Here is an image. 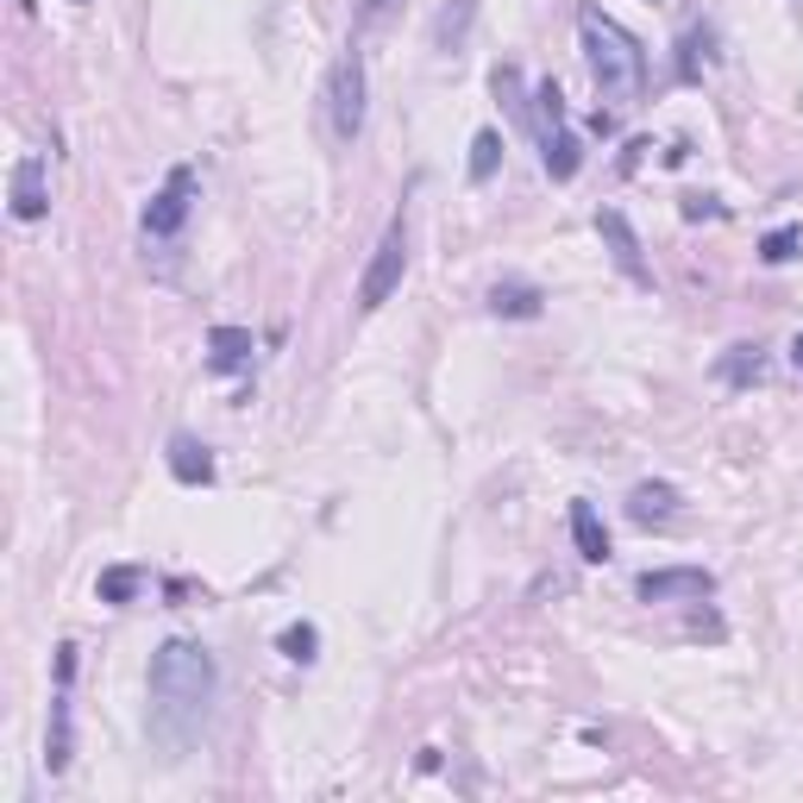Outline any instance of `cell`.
<instances>
[{
  "mask_svg": "<svg viewBox=\"0 0 803 803\" xmlns=\"http://www.w3.org/2000/svg\"><path fill=\"white\" fill-rule=\"evenodd\" d=\"M502 164V132H478L471 138V182H490Z\"/></svg>",
  "mask_w": 803,
  "mask_h": 803,
  "instance_id": "22",
  "label": "cell"
},
{
  "mask_svg": "<svg viewBox=\"0 0 803 803\" xmlns=\"http://www.w3.org/2000/svg\"><path fill=\"white\" fill-rule=\"evenodd\" d=\"M628 515L640 527L672 522V515H678V490H672V483H634V490H628Z\"/></svg>",
  "mask_w": 803,
  "mask_h": 803,
  "instance_id": "12",
  "label": "cell"
},
{
  "mask_svg": "<svg viewBox=\"0 0 803 803\" xmlns=\"http://www.w3.org/2000/svg\"><path fill=\"white\" fill-rule=\"evenodd\" d=\"M170 478L189 483V490L214 483V453H208L196 434H176V439H170Z\"/></svg>",
  "mask_w": 803,
  "mask_h": 803,
  "instance_id": "10",
  "label": "cell"
},
{
  "mask_svg": "<svg viewBox=\"0 0 803 803\" xmlns=\"http://www.w3.org/2000/svg\"><path fill=\"white\" fill-rule=\"evenodd\" d=\"M365 57L358 51H339L333 57V69H326V132L339 138V145H358V132H365Z\"/></svg>",
  "mask_w": 803,
  "mask_h": 803,
  "instance_id": "3",
  "label": "cell"
},
{
  "mask_svg": "<svg viewBox=\"0 0 803 803\" xmlns=\"http://www.w3.org/2000/svg\"><path fill=\"white\" fill-rule=\"evenodd\" d=\"M578 32H584V64L596 76V94L615 101V108H634L640 101V82H647V51H640V38L622 32L603 7H584L578 13Z\"/></svg>",
  "mask_w": 803,
  "mask_h": 803,
  "instance_id": "2",
  "label": "cell"
},
{
  "mask_svg": "<svg viewBox=\"0 0 803 803\" xmlns=\"http://www.w3.org/2000/svg\"><path fill=\"white\" fill-rule=\"evenodd\" d=\"M32 7H38V0H20V13H32Z\"/></svg>",
  "mask_w": 803,
  "mask_h": 803,
  "instance_id": "27",
  "label": "cell"
},
{
  "mask_svg": "<svg viewBox=\"0 0 803 803\" xmlns=\"http://www.w3.org/2000/svg\"><path fill=\"white\" fill-rule=\"evenodd\" d=\"M490 314L497 321H534L540 314V289L534 282H497L490 289Z\"/></svg>",
  "mask_w": 803,
  "mask_h": 803,
  "instance_id": "15",
  "label": "cell"
},
{
  "mask_svg": "<svg viewBox=\"0 0 803 803\" xmlns=\"http://www.w3.org/2000/svg\"><path fill=\"white\" fill-rule=\"evenodd\" d=\"M220 691V666L201 640H164L152 653V728L164 747H189Z\"/></svg>",
  "mask_w": 803,
  "mask_h": 803,
  "instance_id": "1",
  "label": "cell"
},
{
  "mask_svg": "<svg viewBox=\"0 0 803 803\" xmlns=\"http://www.w3.org/2000/svg\"><path fill=\"white\" fill-rule=\"evenodd\" d=\"M395 7H402V0H352V25H358V32H377V25L395 20Z\"/></svg>",
  "mask_w": 803,
  "mask_h": 803,
  "instance_id": "24",
  "label": "cell"
},
{
  "mask_svg": "<svg viewBox=\"0 0 803 803\" xmlns=\"http://www.w3.org/2000/svg\"><path fill=\"white\" fill-rule=\"evenodd\" d=\"M490 88H497V101H509V113H515V120H527V113H534V101H522V69H515V64H497Z\"/></svg>",
  "mask_w": 803,
  "mask_h": 803,
  "instance_id": "21",
  "label": "cell"
},
{
  "mask_svg": "<svg viewBox=\"0 0 803 803\" xmlns=\"http://www.w3.org/2000/svg\"><path fill=\"white\" fill-rule=\"evenodd\" d=\"M69 678H76V640L57 647V696H51V735H44V772H69L76 754V710H69Z\"/></svg>",
  "mask_w": 803,
  "mask_h": 803,
  "instance_id": "5",
  "label": "cell"
},
{
  "mask_svg": "<svg viewBox=\"0 0 803 803\" xmlns=\"http://www.w3.org/2000/svg\"><path fill=\"white\" fill-rule=\"evenodd\" d=\"M716 377L722 383H735V390H754L766 377V352L760 346H728L722 352V365H716Z\"/></svg>",
  "mask_w": 803,
  "mask_h": 803,
  "instance_id": "16",
  "label": "cell"
},
{
  "mask_svg": "<svg viewBox=\"0 0 803 803\" xmlns=\"http://www.w3.org/2000/svg\"><path fill=\"white\" fill-rule=\"evenodd\" d=\"M710 590H716V578L703 565H666V571H640L634 578L640 603H703Z\"/></svg>",
  "mask_w": 803,
  "mask_h": 803,
  "instance_id": "7",
  "label": "cell"
},
{
  "mask_svg": "<svg viewBox=\"0 0 803 803\" xmlns=\"http://www.w3.org/2000/svg\"><path fill=\"white\" fill-rule=\"evenodd\" d=\"M402 270H409V220L390 214L383 239H377V252H370V264H365V277H358V308L377 314V308L402 289Z\"/></svg>",
  "mask_w": 803,
  "mask_h": 803,
  "instance_id": "4",
  "label": "cell"
},
{
  "mask_svg": "<svg viewBox=\"0 0 803 803\" xmlns=\"http://www.w3.org/2000/svg\"><path fill=\"white\" fill-rule=\"evenodd\" d=\"M138 584H145V571H138V565H108V571H101V584H94V596L120 609V603L138 596Z\"/></svg>",
  "mask_w": 803,
  "mask_h": 803,
  "instance_id": "19",
  "label": "cell"
},
{
  "mask_svg": "<svg viewBox=\"0 0 803 803\" xmlns=\"http://www.w3.org/2000/svg\"><path fill=\"white\" fill-rule=\"evenodd\" d=\"M596 233H603L609 258H615V270H622V277H628V282H653L647 252H640V233L628 226V214H622V208H596Z\"/></svg>",
  "mask_w": 803,
  "mask_h": 803,
  "instance_id": "8",
  "label": "cell"
},
{
  "mask_svg": "<svg viewBox=\"0 0 803 803\" xmlns=\"http://www.w3.org/2000/svg\"><path fill=\"white\" fill-rule=\"evenodd\" d=\"M471 20H478V0H453V7L434 20V51H458L465 32H471Z\"/></svg>",
  "mask_w": 803,
  "mask_h": 803,
  "instance_id": "17",
  "label": "cell"
},
{
  "mask_svg": "<svg viewBox=\"0 0 803 803\" xmlns=\"http://www.w3.org/2000/svg\"><path fill=\"white\" fill-rule=\"evenodd\" d=\"M791 365L803 370V333H798V339H791Z\"/></svg>",
  "mask_w": 803,
  "mask_h": 803,
  "instance_id": "26",
  "label": "cell"
},
{
  "mask_svg": "<svg viewBox=\"0 0 803 803\" xmlns=\"http://www.w3.org/2000/svg\"><path fill=\"white\" fill-rule=\"evenodd\" d=\"M13 220H25V226H32V220H44L51 214V189H44V157H20V164H13Z\"/></svg>",
  "mask_w": 803,
  "mask_h": 803,
  "instance_id": "9",
  "label": "cell"
},
{
  "mask_svg": "<svg viewBox=\"0 0 803 803\" xmlns=\"http://www.w3.org/2000/svg\"><path fill=\"white\" fill-rule=\"evenodd\" d=\"M684 220H722V208L710 196H691V201H684Z\"/></svg>",
  "mask_w": 803,
  "mask_h": 803,
  "instance_id": "25",
  "label": "cell"
},
{
  "mask_svg": "<svg viewBox=\"0 0 803 803\" xmlns=\"http://www.w3.org/2000/svg\"><path fill=\"white\" fill-rule=\"evenodd\" d=\"M277 647H282V659L314 666V659H321V628H314V622H289V628L277 634Z\"/></svg>",
  "mask_w": 803,
  "mask_h": 803,
  "instance_id": "20",
  "label": "cell"
},
{
  "mask_svg": "<svg viewBox=\"0 0 803 803\" xmlns=\"http://www.w3.org/2000/svg\"><path fill=\"white\" fill-rule=\"evenodd\" d=\"M798 245H803L798 226H772V233L760 239V258L766 264H791V258H798Z\"/></svg>",
  "mask_w": 803,
  "mask_h": 803,
  "instance_id": "23",
  "label": "cell"
},
{
  "mask_svg": "<svg viewBox=\"0 0 803 803\" xmlns=\"http://www.w3.org/2000/svg\"><path fill=\"white\" fill-rule=\"evenodd\" d=\"M571 546H578V559H590V565L609 559V527L590 502H571Z\"/></svg>",
  "mask_w": 803,
  "mask_h": 803,
  "instance_id": "11",
  "label": "cell"
},
{
  "mask_svg": "<svg viewBox=\"0 0 803 803\" xmlns=\"http://www.w3.org/2000/svg\"><path fill=\"white\" fill-rule=\"evenodd\" d=\"M252 333H245V326H214V333H208V365L214 370H245L252 365Z\"/></svg>",
  "mask_w": 803,
  "mask_h": 803,
  "instance_id": "14",
  "label": "cell"
},
{
  "mask_svg": "<svg viewBox=\"0 0 803 803\" xmlns=\"http://www.w3.org/2000/svg\"><path fill=\"white\" fill-rule=\"evenodd\" d=\"M527 120H534V138H546V132L565 126V94H559V82H553V76L534 88V113H527Z\"/></svg>",
  "mask_w": 803,
  "mask_h": 803,
  "instance_id": "18",
  "label": "cell"
},
{
  "mask_svg": "<svg viewBox=\"0 0 803 803\" xmlns=\"http://www.w3.org/2000/svg\"><path fill=\"white\" fill-rule=\"evenodd\" d=\"M540 157H546V176H553V182H571L578 164H584V145H578V132L571 126H559V132H546L540 138Z\"/></svg>",
  "mask_w": 803,
  "mask_h": 803,
  "instance_id": "13",
  "label": "cell"
},
{
  "mask_svg": "<svg viewBox=\"0 0 803 803\" xmlns=\"http://www.w3.org/2000/svg\"><path fill=\"white\" fill-rule=\"evenodd\" d=\"M189 208H196V170L176 164V170L164 176V189L145 201V239H176V233L189 226Z\"/></svg>",
  "mask_w": 803,
  "mask_h": 803,
  "instance_id": "6",
  "label": "cell"
}]
</instances>
